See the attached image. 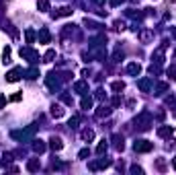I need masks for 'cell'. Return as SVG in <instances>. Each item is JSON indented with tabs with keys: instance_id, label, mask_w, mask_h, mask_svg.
Wrapping results in <instances>:
<instances>
[{
	"instance_id": "cell-26",
	"label": "cell",
	"mask_w": 176,
	"mask_h": 175,
	"mask_svg": "<svg viewBox=\"0 0 176 175\" xmlns=\"http://www.w3.org/2000/svg\"><path fill=\"white\" fill-rule=\"evenodd\" d=\"M172 167H174V169H176V157H174V159H172Z\"/></svg>"
},
{
	"instance_id": "cell-2",
	"label": "cell",
	"mask_w": 176,
	"mask_h": 175,
	"mask_svg": "<svg viewBox=\"0 0 176 175\" xmlns=\"http://www.w3.org/2000/svg\"><path fill=\"white\" fill-rule=\"evenodd\" d=\"M135 124L139 126L141 130H150V124H152V115L147 113V111H143V113L139 115V118H137V122H135Z\"/></svg>"
},
{
	"instance_id": "cell-18",
	"label": "cell",
	"mask_w": 176,
	"mask_h": 175,
	"mask_svg": "<svg viewBox=\"0 0 176 175\" xmlns=\"http://www.w3.org/2000/svg\"><path fill=\"white\" fill-rule=\"evenodd\" d=\"M53 58H55V52H53V50H49L47 54L43 56V60H45V62H51V60H53Z\"/></svg>"
},
{
	"instance_id": "cell-13",
	"label": "cell",
	"mask_w": 176,
	"mask_h": 175,
	"mask_svg": "<svg viewBox=\"0 0 176 175\" xmlns=\"http://www.w3.org/2000/svg\"><path fill=\"white\" fill-rule=\"evenodd\" d=\"M51 113H53L55 118H62V115H64V109H62L59 105H53V109H51Z\"/></svg>"
},
{
	"instance_id": "cell-4",
	"label": "cell",
	"mask_w": 176,
	"mask_h": 175,
	"mask_svg": "<svg viewBox=\"0 0 176 175\" xmlns=\"http://www.w3.org/2000/svg\"><path fill=\"white\" fill-rule=\"evenodd\" d=\"M127 72H129V74H133V76H137L139 72H141V66L133 62V64H129V66H127Z\"/></svg>"
},
{
	"instance_id": "cell-22",
	"label": "cell",
	"mask_w": 176,
	"mask_h": 175,
	"mask_svg": "<svg viewBox=\"0 0 176 175\" xmlns=\"http://www.w3.org/2000/svg\"><path fill=\"white\" fill-rule=\"evenodd\" d=\"M156 165H158V169H164V167H166V163H164L162 159H158V163H156Z\"/></svg>"
},
{
	"instance_id": "cell-25",
	"label": "cell",
	"mask_w": 176,
	"mask_h": 175,
	"mask_svg": "<svg viewBox=\"0 0 176 175\" xmlns=\"http://www.w3.org/2000/svg\"><path fill=\"white\" fill-rule=\"evenodd\" d=\"M121 2H123V0H111V6H119Z\"/></svg>"
},
{
	"instance_id": "cell-14",
	"label": "cell",
	"mask_w": 176,
	"mask_h": 175,
	"mask_svg": "<svg viewBox=\"0 0 176 175\" xmlns=\"http://www.w3.org/2000/svg\"><path fill=\"white\" fill-rule=\"evenodd\" d=\"M74 89L80 91V93H86V91H88V85H86V82H76V87H74Z\"/></svg>"
},
{
	"instance_id": "cell-12",
	"label": "cell",
	"mask_w": 176,
	"mask_h": 175,
	"mask_svg": "<svg viewBox=\"0 0 176 175\" xmlns=\"http://www.w3.org/2000/svg\"><path fill=\"white\" fill-rule=\"evenodd\" d=\"M107 140H100V144H98L96 146V152H98V155H103V152H104V150H107Z\"/></svg>"
},
{
	"instance_id": "cell-21",
	"label": "cell",
	"mask_w": 176,
	"mask_h": 175,
	"mask_svg": "<svg viewBox=\"0 0 176 175\" xmlns=\"http://www.w3.org/2000/svg\"><path fill=\"white\" fill-rule=\"evenodd\" d=\"M88 152H90V150H88V148H82V150H80V159H84V157H88Z\"/></svg>"
},
{
	"instance_id": "cell-1",
	"label": "cell",
	"mask_w": 176,
	"mask_h": 175,
	"mask_svg": "<svg viewBox=\"0 0 176 175\" xmlns=\"http://www.w3.org/2000/svg\"><path fill=\"white\" fill-rule=\"evenodd\" d=\"M135 152H150L154 148V142H147V140H135V144H133Z\"/></svg>"
},
{
	"instance_id": "cell-15",
	"label": "cell",
	"mask_w": 176,
	"mask_h": 175,
	"mask_svg": "<svg viewBox=\"0 0 176 175\" xmlns=\"http://www.w3.org/2000/svg\"><path fill=\"white\" fill-rule=\"evenodd\" d=\"M137 85H139V89H141V91H147V89H150V80L143 78V80H139Z\"/></svg>"
},
{
	"instance_id": "cell-8",
	"label": "cell",
	"mask_w": 176,
	"mask_h": 175,
	"mask_svg": "<svg viewBox=\"0 0 176 175\" xmlns=\"http://www.w3.org/2000/svg\"><path fill=\"white\" fill-rule=\"evenodd\" d=\"M39 39H41V43H49V31L47 29L39 31Z\"/></svg>"
},
{
	"instance_id": "cell-24",
	"label": "cell",
	"mask_w": 176,
	"mask_h": 175,
	"mask_svg": "<svg viewBox=\"0 0 176 175\" xmlns=\"http://www.w3.org/2000/svg\"><path fill=\"white\" fill-rule=\"evenodd\" d=\"M131 171H133V173H143L141 167H131Z\"/></svg>"
},
{
	"instance_id": "cell-17",
	"label": "cell",
	"mask_w": 176,
	"mask_h": 175,
	"mask_svg": "<svg viewBox=\"0 0 176 175\" xmlns=\"http://www.w3.org/2000/svg\"><path fill=\"white\" fill-rule=\"evenodd\" d=\"M82 138H84V140H92V138H94V132H92V130H84V132H82Z\"/></svg>"
},
{
	"instance_id": "cell-16",
	"label": "cell",
	"mask_w": 176,
	"mask_h": 175,
	"mask_svg": "<svg viewBox=\"0 0 176 175\" xmlns=\"http://www.w3.org/2000/svg\"><path fill=\"white\" fill-rule=\"evenodd\" d=\"M37 6H39L41 10H49V0H39V2H37Z\"/></svg>"
},
{
	"instance_id": "cell-20",
	"label": "cell",
	"mask_w": 176,
	"mask_h": 175,
	"mask_svg": "<svg viewBox=\"0 0 176 175\" xmlns=\"http://www.w3.org/2000/svg\"><path fill=\"white\" fill-rule=\"evenodd\" d=\"M168 74H172L170 78H174V80H176V64H172L170 68H168Z\"/></svg>"
},
{
	"instance_id": "cell-19",
	"label": "cell",
	"mask_w": 176,
	"mask_h": 175,
	"mask_svg": "<svg viewBox=\"0 0 176 175\" xmlns=\"http://www.w3.org/2000/svg\"><path fill=\"white\" fill-rule=\"evenodd\" d=\"M123 89H125L123 82H119V80H117V82H113V91H123Z\"/></svg>"
},
{
	"instance_id": "cell-6",
	"label": "cell",
	"mask_w": 176,
	"mask_h": 175,
	"mask_svg": "<svg viewBox=\"0 0 176 175\" xmlns=\"http://www.w3.org/2000/svg\"><path fill=\"white\" fill-rule=\"evenodd\" d=\"M51 148H53V150H62V148H64V144H62V140H59L58 136L51 138Z\"/></svg>"
},
{
	"instance_id": "cell-3",
	"label": "cell",
	"mask_w": 176,
	"mask_h": 175,
	"mask_svg": "<svg viewBox=\"0 0 176 175\" xmlns=\"http://www.w3.org/2000/svg\"><path fill=\"white\" fill-rule=\"evenodd\" d=\"M19 78H21V68H12L8 74H6V80H8V82H16Z\"/></svg>"
},
{
	"instance_id": "cell-9",
	"label": "cell",
	"mask_w": 176,
	"mask_h": 175,
	"mask_svg": "<svg viewBox=\"0 0 176 175\" xmlns=\"http://www.w3.org/2000/svg\"><path fill=\"white\" fill-rule=\"evenodd\" d=\"M172 134V128L170 126H166V128H160V130H158V136H162V138H164V136H170Z\"/></svg>"
},
{
	"instance_id": "cell-7",
	"label": "cell",
	"mask_w": 176,
	"mask_h": 175,
	"mask_svg": "<svg viewBox=\"0 0 176 175\" xmlns=\"http://www.w3.org/2000/svg\"><path fill=\"white\" fill-rule=\"evenodd\" d=\"M39 167H41L39 159H31V161H29V165H27V169H29V171H37Z\"/></svg>"
},
{
	"instance_id": "cell-10",
	"label": "cell",
	"mask_w": 176,
	"mask_h": 175,
	"mask_svg": "<svg viewBox=\"0 0 176 175\" xmlns=\"http://www.w3.org/2000/svg\"><path fill=\"white\" fill-rule=\"evenodd\" d=\"M33 148H35V152H43V150H45V144H43V142H41V140H35Z\"/></svg>"
},
{
	"instance_id": "cell-23",
	"label": "cell",
	"mask_w": 176,
	"mask_h": 175,
	"mask_svg": "<svg viewBox=\"0 0 176 175\" xmlns=\"http://www.w3.org/2000/svg\"><path fill=\"white\" fill-rule=\"evenodd\" d=\"M4 103H6V97H4V95H0V109L4 107Z\"/></svg>"
},
{
	"instance_id": "cell-5",
	"label": "cell",
	"mask_w": 176,
	"mask_h": 175,
	"mask_svg": "<svg viewBox=\"0 0 176 175\" xmlns=\"http://www.w3.org/2000/svg\"><path fill=\"white\" fill-rule=\"evenodd\" d=\"M111 165V163H109V161H98V163H90V169H104V167H109Z\"/></svg>"
},
{
	"instance_id": "cell-11",
	"label": "cell",
	"mask_w": 176,
	"mask_h": 175,
	"mask_svg": "<svg viewBox=\"0 0 176 175\" xmlns=\"http://www.w3.org/2000/svg\"><path fill=\"white\" fill-rule=\"evenodd\" d=\"M80 105H82V109H90V107H92V99H90V97H84Z\"/></svg>"
}]
</instances>
